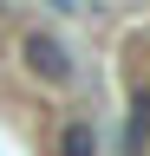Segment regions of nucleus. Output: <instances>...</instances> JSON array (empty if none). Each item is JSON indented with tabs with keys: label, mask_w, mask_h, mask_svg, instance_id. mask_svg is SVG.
Returning a JSON list of instances; mask_svg holds the SVG:
<instances>
[{
	"label": "nucleus",
	"mask_w": 150,
	"mask_h": 156,
	"mask_svg": "<svg viewBox=\"0 0 150 156\" xmlns=\"http://www.w3.org/2000/svg\"><path fill=\"white\" fill-rule=\"evenodd\" d=\"M26 58H33V72L59 78V85L72 78V58H65V46H59V39H39V33H33V39H26Z\"/></svg>",
	"instance_id": "f257e3e1"
},
{
	"label": "nucleus",
	"mask_w": 150,
	"mask_h": 156,
	"mask_svg": "<svg viewBox=\"0 0 150 156\" xmlns=\"http://www.w3.org/2000/svg\"><path fill=\"white\" fill-rule=\"evenodd\" d=\"M59 150H65V156H91V150H98V136H91V124H85V117H72V124H65Z\"/></svg>",
	"instance_id": "f03ea898"
}]
</instances>
